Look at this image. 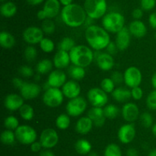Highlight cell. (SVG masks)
<instances>
[{"label": "cell", "instance_id": "db71d44e", "mask_svg": "<svg viewBox=\"0 0 156 156\" xmlns=\"http://www.w3.org/2000/svg\"><path fill=\"white\" fill-rule=\"evenodd\" d=\"M12 84H13L14 87L17 89H21L22 87V86L24 85V82L21 79L18 77H15L12 80Z\"/></svg>", "mask_w": 156, "mask_h": 156}, {"label": "cell", "instance_id": "ab89813d", "mask_svg": "<svg viewBox=\"0 0 156 156\" xmlns=\"http://www.w3.org/2000/svg\"><path fill=\"white\" fill-rule=\"evenodd\" d=\"M87 116H88L92 121L96 120V119H99L101 117H103V116H105V114H104V108L92 106V108H91L88 110Z\"/></svg>", "mask_w": 156, "mask_h": 156}, {"label": "cell", "instance_id": "9c48e42d", "mask_svg": "<svg viewBox=\"0 0 156 156\" xmlns=\"http://www.w3.org/2000/svg\"><path fill=\"white\" fill-rule=\"evenodd\" d=\"M87 109V101L82 96L69 99L66 106V113L73 117H78L85 113Z\"/></svg>", "mask_w": 156, "mask_h": 156}, {"label": "cell", "instance_id": "b9f144b4", "mask_svg": "<svg viewBox=\"0 0 156 156\" xmlns=\"http://www.w3.org/2000/svg\"><path fill=\"white\" fill-rule=\"evenodd\" d=\"M24 56L25 59L28 62H32L34 61L37 57V50L35 48V47L32 45H29L24 49Z\"/></svg>", "mask_w": 156, "mask_h": 156}, {"label": "cell", "instance_id": "be15d7a7", "mask_svg": "<svg viewBox=\"0 0 156 156\" xmlns=\"http://www.w3.org/2000/svg\"><path fill=\"white\" fill-rule=\"evenodd\" d=\"M149 156H156V148H154L149 151Z\"/></svg>", "mask_w": 156, "mask_h": 156}, {"label": "cell", "instance_id": "8d00e7d4", "mask_svg": "<svg viewBox=\"0 0 156 156\" xmlns=\"http://www.w3.org/2000/svg\"><path fill=\"white\" fill-rule=\"evenodd\" d=\"M19 125V121L18 118L14 116H7L4 120V126L5 127L6 129L15 131Z\"/></svg>", "mask_w": 156, "mask_h": 156}, {"label": "cell", "instance_id": "680465c9", "mask_svg": "<svg viewBox=\"0 0 156 156\" xmlns=\"http://www.w3.org/2000/svg\"><path fill=\"white\" fill-rule=\"evenodd\" d=\"M126 156H139L138 151L134 148H130L126 151Z\"/></svg>", "mask_w": 156, "mask_h": 156}, {"label": "cell", "instance_id": "5b68a950", "mask_svg": "<svg viewBox=\"0 0 156 156\" xmlns=\"http://www.w3.org/2000/svg\"><path fill=\"white\" fill-rule=\"evenodd\" d=\"M83 7L88 17L96 20L106 15L108 4L106 0H85Z\"/></svg>", "mask_w": 156, "mask_h": 156}, {"label": "cell", "instance_id": "1f68e13d", "mask_svg": "<svg viewBox=\"0 0 156 156\" xmlns=\"http://www.w3.org/2000/svg\"><path fill=\"white\" fill-rule=\"evenodd\" d=\"M56 126L60 130H66L70 125V116L67 113H62L56 119Z\"/></svg>", "mask_w": 156, "mask_h": 156}, {"label": "cell", "instance_id": "f35d334b", "mask_svg": "<svg viewBox=\"0 0 156 156\" xmlns=\"http://www.w3.org/2000/svg\"><path fill=\"white\" fill-rule=\"evenodd\" d=\"M116 84L111 77L104 78L101 82V88L107 93H112L115 90Z\"/></svg>", "mask_w": 156, "mask_h": 156}, {"label": "cell", "instance_id": "74e56055", "mask_svg": "<svg viewBox=\"0 0 156 156\" xmlns=\"http://www.w3.org/2000/svg\"><path fill=\"white\" fill-rule=\"evenodd\" d=\"M41 50L45 53H51L55 48V44L53 40L49 38H44L39 44Z\"/></svg>", "mask_w": 156, "mask_h": 156}, {"label": "cell", "instance_id": "4316f807", "mask_svg": "<svg viewBox=\"0 0 156 156\" xmlns=\"http://www.w3.org/2000/svg\"><path fill=\"white\" fill-rule=\"evenodd\" d=\"M91 148H92L91 144L85 139H79L75 144V149L76 152L82 155L89 154L91 151Z\"/></svg>", "mask_w": 156, "mask_h": 156}, {"label": "cell", "instance_id": "f6af8a7d", "mask_svg": "<svg viewBox=\"0 0 156 156\" xmlns=\"http://www.w3.org/2000/svg\"><path fill=\"white\" fill-rule=\"evenodd\" d=\"M140 5H141V9L143 11L149 12V11L152 10L155 8L156 0H141Z\"/></svg>", "mask_w": 156, "mask_h": 156}, {"label": "cell", "instance_id": "003e7915", "mask_svg": "<svg viewBox=\"0 0 156 156\" xmlns=\"http://www.w3.org/2000/svg\"><path fill=\"white\" fill-rule=\"evenodd\" d=\"M0 1H1V2H4L5 1V0H0Z\"/></svg>", "mask_w": 156, "mask_h": 156}, {"label": "cell", "instance_id": "4dcf8cb0", "mask_svg": "<svg viewBox=\"0 0 156 156\" xmlns=\"http://www.w3.org/2000/svg\"><path fill=\"white\" fill-rule=\"evenodd\" d=\"M0 140L4 145H12L15 144V140H17V139L15 133L12 130L5 129L1 133Z\"/></svg>", "mask_w": 156, "mask_h": 156}, {"label": "cell", "instance_id": "f5cc1de1", "mask_svg": "<svg viewBox=\"0 0 156 156\" xmlns=\"http://www.w3.org/2000/svg\"><path fill=\"white\" fill-rule=\"evenodd\" d=\"M149 25L152 28L156 30V12H152L149 17Z\"/></svg>", "mask_w": 156, "mask_h": 156}, {"label": "cell", "instance_id": "44dd1931", "mask_svg": "<svg viewBox=\"0 0 156 156\" xmlns=\"http://www.w3.org/2000/svg\"><path fill=\"white\" fill-rule=\"evenodd\" d=\"M53 63L56 69H59V70H62V69L68 67L71 63L69 52L59 50L53 57Z\"/></svg>", "mask_w": 156, "mask_h": 156}, {"label": "cell", "instance_id": "ac0fdd59", "mask_svg": "<svg viewBox=\"0 0 156 156\" xmlns=\"http://www.w3.org/2000/svg\"><path fill=\"white\" fill-rule=\"evenodd\" d=\"M24 99L21 96V94L17 93H10L7 95L5 98L4 106L9 111H17L24 105Z\"/></svg>", "mask_w": 156, "mask_h": 156}, {"label": "cell", "instance_id": "7dc6e473", "mask_svg": "<svg viewBox=\"0 0 156 156\" xmlns=\"http://www.w3.org/2000/svg\"><path fill=\"white\" fill-rule=\"evenodd\" d=\"M111 78L112 79V80L114 81V84H115L116 85H120L122 83L124 82L123 73L118 71V70H116V71L113 72V73H111Z\"/></svg>", "mask_w": 156, "mask_h": 156}, {"label": "cell", "instance_id": "6da1fadb", "mask_svg": "<svg viewBox=\"0 0 156 156\" xmlns=\"http://www.w3.org/2000/svg\"><path fill=\"white\" fill-rule=\"evenodd\" d=\"M85 37L89 47L96 51L106 49L107 46L111 42L109 32L103 27L96 24H92L85 29Z\"/></svg>", "mask_w": 156, "mask_h": 156}, {"label": "cell", "instance_id": "83f0119b", "mask_svg": "<svg viewBox=\"0 0 156 156\" xmlns=\"http://www.w3.org/2000/svg\"><path fill=\"white\" fill-rule=\"evenodd\" d=\"M17 6L12 2H3L0 7L1 15L5 18H12L17 13Z\"/></svg>", "mask_w": 156, "mask_h": 156}, {"label": "cell", "instance_id": "5bb4252c", "mask_svg": "<svg viewBox=\"0 0 156 156\" xmlns=\"http://www.w3.org/2000/svg\"><path fill=\"white\" fill-rule=\"evenodd\" d=\"M98 54H94V60L98 67L103 71H109L114 67V57L108 52L97 51Z\"/></svg>", "mask_w": 156, "mask_h": 156}, {"label": "cell", "instance_id": "d6a6232c", "mask_svg": "<svg viewBox=\"0 0 156 156\" xmlns=\"http://www.w3.org/2000/svg\"><path fill=\"white\" fill-rule=\"evenodd\" d=\"M19 113L21 117L24 120L30 121L34 116V108L29 104L24 103L22 106L20 108Z\"/></svg>", "mask_w": 156, "mask_h": 156}, {"label": "cell", "instance_id": "11a10c76", "mask_svg": "<svg viewBox=\"0 0 156 156\" xmlns=\"http://www.w3.org/2000/svg\"><path fill=\"white\" fill-rule=\"evenodd\" d=\"M105 122H106V117L105 116H103V117H101L99 119H96V120L93 121L94 126L98 127V128H101V127L103 126L105 124Z\"/></svg>", "mask_w": 156, "mask_h": 156}, {"label": "cell", "instance_id": "7a4b0ae2", "mask_svg": "<svg viewBox=\"0 0 156 156\" xmlns=\"http://www.w3.org/2000/svg\"><path fill=\"white\" fill-rule=\"evenodd\" d=\"M87 15L84 7L73 3L64 6L61 10V18L64 24L70 28H79L84 25Z\"/></svg>", "mask_w": 156, "mask_h": 156}, {"label": "cell", "instance_id": "6125c7cd", "mask_svg": "<svg viewBox=\"0 0 156 156\" xmlns=\"http://www.w3.org/2000/svg\"><path fill=\"white\" fill-rule=\"evenodd\" d=\"M151 82H152V87H154L155 90H156V72L152 75V79H151Z\"/></svg>", "mask_w": 156, "mask_h": 156}, {"label": "cell", "instance_id": "9f6ffc18", "mask_svg": "<svg viewBox=\"0 0 156 156\" xmlns=\"http://www.w3.org/2000/svg\"><path fill=\"white\" fill-rule=\"evenodd\" d=\"M37 17L39 20H41V21H44V20L47 19V15L46 14V12H44V9H41V10L38 11V12L37 13Z\"/></svg>", "mask_w": 156, "mask_h": 156}, {"label": "cell", "instance_id": "3957f363", "mask_svg": "<svg viewBox=\"0 0 156 156\" xmlns=\"http://www.w3.org/2000/svg\"><path fill=\"white\" fill-rule=\"evenodd\" d=\"M71 63L73 65L85 68L94 60V53L92 49L84 44L76 45L69 52Z\"/></svg>", "mask_w": 156, "mask_h": 156}, {"label": "cell", "instance_id": "277c9868", "mask_svg": "<svg viewBox=\"0 0 156 156\" xmlns=\"http://www.w3.org/2000/svg\"><path fill=\"white\" fill-rule=\"evenodd\" d=\"M102 27L110 33H118L125 27L124 16L120 12H109L102 18Z\"/></svg>", "mask_w": 156, "mask_h": 156}, {"label": "cell", "instance_id": "ba28073f", "mask_svg": "<svg viewBox=\"0 0 156 156\" xmlns=\"http://www.w3.org/2000/svg\"><path fill=\"white\" fill-rule=\"evenodd\" d=\"M87 98L92 106L103 108L108 102V93L99 87L90 89L87 93Z\"/></svg>", "mask_w": 156, "mask_h": 156}, {"label": "cell", "instance_id": "94428289", "mask_svg": "<svg viewBox=\"0 0 156 156\" xmlns=\"http://www.w3.org/2000/svg\"><path fill=\"white\" fill-rule=\"evenodd\" d=\"M59 1L61 5H62L63 6H69V5L73 4V0H59Z\"/></svg>", "mask_w": 156, "mask_h": 156}, {"label": "cell", "instance_id": "484cf974", "mask_svg": "<svg viewBox=\"0 0 156 156\" xmlns=\"http://www.w3.org/2000/svg\"><path fill=\"white\" fill-rule=\"evenodd\" d=\"M15 38L9 32L3 31L0 33V45L4 49H11L15 46Z\"/></svg>", "mask_w": 156, "mask_h": 156}, {"label": "cell", "instance_id": "c3c4849f", "mask_svg": "<svg viewBox=\"0 0 156 156\" xmlns=\"http://www.w3.org/2000/svg\"><path fill=\"white\" fill-rule=\"evenodd\" d=\"M131 96L135 100H140L143 96V90L140 87H133L131 89Z\"/></svg>", "mask_w": 156, "mask_h": 156}, {"label": "cell", "instance_id": "f907efd6", "mask_svg": "<svg viewBox=\"0 0 156 156\" xmlns=\"http://www.w3.org/2000/svg\"><path fill=\"white\" fill-rule=\"evenodd\" d=\"M132 16L135 20H140L143 16V10L140 8L135 9L132 12Z\"/></svg>", "mask_w": 156, "mask_h": 156}, {"label": "cell", "instance_id": "f1b7e54d", "mask_svg": "<svg viewBox=\"0 0 156 156\" xmlns=\"http://www.w3.org/2000/svg\"><path fill=\"white\" fill-rule=\"evenodd\" d=\"M53 63L49 59H43L40 61L37 64L36 70L38 74H47V73H50L52 71V68L53 67Z\"/></svg>", "mask_w": 156, "mask_h": 156}, {"label": "cell", "instance_id": "cb8c5ba5", "mask_svg": "<svg viewBox=\"0 0 156 156\" xmlns=\"http://www.w3.org/2000/svg\"><path fill=\"white\" fill-rule=\"evenodd\" d=\"M94 126V122L88 116H82L76 124V131L80 135H87Z\"/></svg>", "mask_w": 156, "mask_h": 156}, {"label": "cell", "instance_id": "d6986e66", "mask_svg": "<svg viewBox=\"0 0 156 156\" xmlns=\"http://www.w3.org/2000/svg\"><path fill=\"white\" fill-rule=\"evenodd\" d=\"M81 90H82L81 86L79 85L78 81L74 80L66 81L62 87V91L64 96L69 99L79 96Z\"/></svg>", "mask_w": 156, "mask_h": 156}, {"label": "cell", "instance_id": "836d02e7", "mask_svg": "<svg viewBox=\"0 0 156 156\" xmlns=\"http://www.w3.org/2000/svg\"><path fill=\"white\" fill-rule=\"evenodd\" d=\"M119 113H120V110L114 104H107L104 107V114L106 119H115L119 115Z\"/></svg>", "mask_w": 156, "mask_h": 156}, {"label": "cell", "instance_id": "603a6c76", "mask_svg": "<svg viewBox=\"0 0 156 156\" xmlns=\"http://www.w3.org/2000/svg\"><path fill=\"white\" fill-rule=\"evenodd\" d=\"M61 4L59 0H47L43 9L46 12L47 18L52 19L57 16L60 12Z\"/></svg>", "mask_w": 156, "mask_h": 156}, {"label": "cell", "instance_id": "e7e4bbea", "mask_svg": "<svg viewBox=\"0 0 156 156\" xmlns=\"http://www.w3.org/2000/svg\"><path fill=\"white\" fill-rule=\"evenodd\" d=\"M152 134L154 135V136H155V137H156V123L154 124V125H152Z\"/></svg>", "mask_w": 156, "mask_h": 156}, {"label": "cell", "instance_id": "7bdbcfd3", "mask_svg": "<svg viewBox=\"0 0 156 156\" xmlns=\"http://www.w3.org/2000/svg\"><path fill=\"white\" fill-rule=\"evenodd\" d=\"M140 121L145 128H150L153 125V117L152 114L148 112H144L140 115Z\"/></svg>", "mask_w": 156, "mask_h": 156}, {"label": "cell", "instance_id": "d4e9b609", "mask_svg": "<svg viewBox=\"0 0 156 156\" xmlns=\"http://www.w3.org/2000/svg\"><path fill=\"white\" fill-rule=\"evenodd\" d=\"M113 99L119 102H127V101L132 97L131 90L125 87H117L111 93Z\"/></svg>", "mask_w": 156, "mask_h": 156}, {"label": "cell", "instance_id": "ee69618b", "mask_svg": "<svg viewBox=\"0 0 156 156\" xmlns=\"http://www.w3.org/2000/svg\"><path fill=\"white\" fill-rule=\"evenodd\" d=\"M146 106L152 110H156V90L151 92L146 98Z\"/></svg>", "mask_w": 156, "mask_h": 156}, {"label": "cell", "instance_id": "ffe728a7", "mask_svg": "<svg viewBox=\"0 0 156 156\" xmlns=\"http://www.w3.org/2000/svg\"><path fill=\"white\" fill-rule=\"evenodd\" d=\"M131 41V34L129 28L126 27L123 28L116 35L115 43L118 47L119 50H125L129 47Z\"/></svg>", "mask_w": 156, "mask_h": 156}, {"label": "cell", "instance_id": "7402d4cb", "mask_svg": "<svg viewBox=\"0 0 156 156\" xmlns=\"http://www.w3.org/2000/svg\"><path fill=\"white\" fill-rule=\"evenodd\" d=\"M129 32L131 35L137 38H142L147 34V27L141 20H134L129 24Z\"/></svg>", "mask_w": 156, "mask_h": 156}, {"label": "cell", "instance_id": "d590c367", "mask_svg": "<svg viewBox=\"0 0 156 156\" xmlns=\"http://www.w3.org/2000/svg\"><path fill=\"white\" fill-rule=\"evenodd\" d=\"M104 156H122L121 148L115 143L109 144L105 148Z\"/></svg>", "mask_w": 156, "mask_h": 156}, {"label": "cell", "instance_id": "6f0895ef", "mask_svg": "<svg viewBox=\"0 0 156 156\" xmlns=\"http://www.w3.org/2000/svg\"><path fill=\"white\" fill-rule=\"evenodd\" d=\"M40 156H56L54 153L51 151L50 149H47L44 148V150L41 151L40 153Z\"/></svg>", "mask_w": 156, "mask_h": 156}, {"label": "cell", "instance_id": "03108f58", "mask_svg": "<svg viewBox=\"0 0 156 156\" xmlns=\"http://www.w3.org/2000/svg\"><path fill=\"white\" fill-rule=\"evenodd\" d=\"M88 156H98V154L95 151H91V152L88 154Z\"/></svg>", "mask_w": 156, "mask_h": 156}, {"label": "cell", "instance_id": "2e32d148", "mask_svg": "<svg viewBox=\"0 0 156 156\" xmlns=\"http://www.w3.org/2000/svg\"><path fill=\"white\" fill-rule=\"evenodd\" d=\"M66 74L64 71L59 69L52 70L49 73L47 78V84L49 87H55V88H60L66 82Z\"/></svg>", "mask_w": 156, "mask_h": 156}, {"label": "cell", "instance_id": "e575fe53", "mask_svg": "<svg viewBox=\"0 0 156 156\" xmlns=\"http://www.w3.org/2000/svg\"><path fill=\"white\" fill-rule=\"evenodd\" d=\"M76 42L74 39L70 37H65L62 38L59 43V50H65V51L70 52L72 49L76 46Z\"/></svg>", "mask_w": 156, "mask_h": 156}, {"label": "cell", "instance_id": "681fc988", "mask_svg": "<svg viewBox=\"0 0 156 156\" xmlns=\"http://www.w3.org/2000/svg\"><path fill=\"white\" fill-rule=\"evenodd\" d=\"M106 50H107V52H108V54H110L111 55L114 56V55L117 54V51L119 50V49H118V47H117V44H116L115 42H114V41H111V42L109 43V44L107 46Z\"/></svg>", "mask_w": 156, "mask_h": 156}, {"label": "cell", "instance_id": "f546056e", "mask_svg": "<svg viewBox=\"0 0 156 156\" xmlns=\"http://www.w3.org/2000/svg\"><path fill=\"white\" fill-rule=\"evenodd\" d=\"M69 74L70 77L73 80L76 81L82 80L84 77L85 76L86 72L84 67H79V66L73 65L69 67Z\"/></svg>", "mask_w": 156, "mask_h": 156}, {"label": "cell", "instance_id": "9a60e30c", "mask_svg": "<svg viewBox=\"0 0 156 156\" xmlns=\"http://www.w3.org/2000/svg\"><path fill=\"white\" fill-rule=\"evenodd\" d=\"M122 116L126 122L133 123L140 116V110L138 106L133 102H125L122 107Z\"/></svg>", "mask_w": 156, "mask_h": 156}, {"label": "cell", "instance_id": "4fadbf2b", "mask_svg": "<svg viewBox=\"0 0 156 156\" xmlns=\"http://www.w3.org/2000/svg\"><path fill=\"white\" fill-rule=\"evenodd\" d=\"M136 135L135 125L133 123H127L121 125L118 129L117 137L119 141L123 144H129L134 140Z\"/></svg>", "mask_w": 156, "mask_h": 156}, {"label": "cell", "instance_id": "816d5d0a", "mask_svg": "<svg viewBox=\"0 0 156 156\" xmlns=\"http://www.w3.org/2000/svg\"><path fill=\"white\" fill-rule=\"evenodd\" d=\"M30 145V150H31L33 152H38V151H41L43 148L42 145H41L40 141H35L34 142H33V143Z\"/></svg>", "mask_w": 156, "mask_h": 156}, {"label": "cell", "instance_id": "60d3db41", "mask_svg": "<svg viewBox=\"0 0 156 156\" xmlns=\"http://www.w3.org/2000/svg\"><path fill=\"white\" fill-rule=\"evenodd\" d=\"M41 28L43 32L47 35H51L56 30V24L54 21H52V19H47L43 21L42 24H41Z\"/></svg>", "mask_w": 156, "mask_h": 156}, {"label": "cell", "instance_id": "bcb514c9", "mask_svg": "<svg viewBox=\"0 0 156 156\" xmlns=\"http://www.w3.org/2000/svg\"><path fill=\"white\" fill-rule=\"evenodd\" d=\"M20 74L24 77H30L34 75V70L30 67L27 65H23L18 69Z\"/></svg>", "mask_w": 156, "mask_h": 156}, {"label": "cell", "instance_id": "91938a15", "mask_svg": "<svg viewBox=\"0 0 156 156\" xmlns=\"http://www.w3.org/2000/svg\"><path fill=\"white\" fill-rule=\"evenodd\" d=\"M26 1L30 6H38L41 4L44 0H26Z\"/></svg>", "mask_w": 156, "mask_h": 156}, {"label": "cell", "instance_id": "8fae6325", "mask_svg": "<svg viewBox=\"0 0 156 156\" xmlns=\"http://www.w3.org/2000/svg\"><path fill=\"white\" fill-rule=\"evenodd\" d=\"M44 32L42 28L36 26H30L24 29L22 34V38L26 43L30 45L40 44L41 40L44 38Z\"/></svg>", "mask_w": 156, "mask_h": 156}, {"label": "cell", "instance_id": "7c38bea8", "mask_svg": "<svg viewBox=\"0 0 156 156\" xmlns=\"http://www.w3.org/2000/svg\"><path fill=\"white\" fill-rule=\"evenodd\" d=\"M39 141L41 142L43 148L50 149L57 145L59 142V135L53 128H45L40 135Z\"/></svg>", "mask_w": 156, "mask_h": 156}, {"label": "cell", "instance_id": "52a82bcc", "mask_svg": "<svg viewBox=\"0 0 156 156\" xmlns=\"http://www.w3.org/2000/svg\"><path fill=\"white\" fill-rule=\"evenodd\" d=\"M15 133L17 140L23 145H31L37 138L36 130L28 125H20Z\"/></svg>", "mask_w": 156, "mask_h": 156}, {"label": "cell", "instance_id": "8992f818", "mask_svg": "<svg viewBox=\"0 0 156 156\" xmlns=\"http://www.w3.org/2000/svg\"><path fill=\"white\" fill-rule=\"evenodd\" d=\"M42 99L44 103L50 108H56L62 103L64 95L62 90L55 87H48L43 94Z\"/></svg>", "mask_w": 156, "mask_h": 156}, {"label": "cell", "instance_id": "e0dca14e", "mask_svg": "<svg viewBox=\"0 0 156 156\" xmlns=\"http://www.w3.org/2000/svg\"><path fill=\"white\" fill-rule=\"evenodd\" d=\"M41 87L35 83L24 82V85L20 89V93L24 99L30 100L35 99L40 95Z\"/></svg>", "mask_w": 156, "mask_h": 156}, {"label": "cell", "instance_id": "30bf717a", "mask_svg": "<svg viewBox=\"0 0 156 156\" xmlns=\"http://www.w3.org/2000/svg\"><path fill=\"white\" fill-rule=\"evenodd\" d=\"M123 77H124V84L129 88L140 87L143 80V74L142 72L138 67L131 66L123 73Z\"/></svg>", "mask_w": 156, "mask_h": 156}]
</instances>
